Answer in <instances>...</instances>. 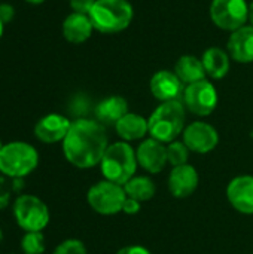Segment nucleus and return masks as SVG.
<instances>
[{"label":"nucleus","mask_w":253,"mask_h":254,"mask_svg":"<svg viewBox=\"0 0 253 254\" xmlns=\"http://www.w3.org/2000/svg\"><path fill=\"white\" fill-rule=\"evenodd\" d=\"M107 147L104 125L89 119L75 121L63 140L66 159L78 168H92L100 164Z\"/></svg>","instance_id":"nucleus-1"},{"label":"nucleus","mask_w":253,"mask_h":254,"mask_svg":"<svg viewBox=\"0 0 253 254\" xmlns=\"http://www.w3.org/2000/svg\"><path fill=\"white\" fill-rule=\"evenodd\" d=\"M186 107L180 100L166 101L158 106L148 119L149 134L161 143L174 141L185 129Z\"/></svg>","instance_id":"nucleus-2"},{"label":"nucleus","mask_w":253,"mask_h":254,"mask_svg":"<svg viewBox=\"0 0 253 254\" xmlns=\"http://www.w3.org/2000/svg\"><path fill=\"white\" fill-rule=\"evenodd\" d=\"M136 150L127 141H118L110 144L100 162L101 173L106 180L124 186L131 180L137 170Z\"/></svg>","instance_id":"nucleus-3"},{"label":"nucleus","mask_w":253,"mask_h":254,"mask_svg":"<svg viewBox=\"0 0 253 254\" xmlns=\"http://www.w3.org/2000/svg\"><path fill=\"white\" fill-rule=\"evenodd\" d=\"M88 16L97 31L115 34L131 24L134 10L127 0H97Z\"/></svg>","instance_id":"nucleus-4"},{"label":"nucleus","mask_w":253,"mask_h":254,"mask_svg":"<svg viewBox=\"0 0 253 254\" xmlns=\"http://www.w3.org/2000/svg\"><path fill=\"white\" fill-rule=\"evenodd\" d=\"M37 161L39 155L30 144L9 143L0 152V171L7 177H24L37 167Z\"/></svg>","instance_id":"nucleus-5"},{"label":"nucleus","mask_w":253,"mask_h":254,"mask_svg":"<svg viewBox=\"0 0 253 254\" xmlns=\"http://www.w3.org/2000/svg\"><path fill=\"white\" fill-rule=\"evenodd\" d=\"M89 207L103 216L118 214L124 208L127 193L124 186L116 185L109 180H103L91 186L86 195Z\"/></svg>","instance_id":"nucleus-6"},{"label":"nucleus","mask_w":253,"mask_h":254,"mask_svg":"<svg viewBox=\"0 0 253 254\" xmlns=\"http://www.w3.org/2000/svg\"><path fill=\"white\" fill-rule=\"evenodd\" d=\"M13 214L16 223L27 232H40L49 222L48 207L33 195L19 196L15 201Z\"/></svg>","instance_id":"nucleus-7"},{"label":"nucleus","mask_w":253,"mask_h":254,"mask_svg":"<svg viewBox=\"0 0 253 254\" xmlns=\"http://www.w3.org/2000/svg\"><path fill=\"white\" fill-rule=\"evenodd\" d=\"M210 16L219 28L236 31L249 19V6L246 0H213Z\"/></svg>","instance_id":"nucleus-8"},{"label":"nucleus","mask_w":253,"mask_h":254,"mask_svg":"<svg viewBox=\"0 0 253 254\" xmlns=\"http://www.w3.org/2000/svg\"><path fill=\"white\" fill-rule=\"evenodd\" d=\"M182 98L185 107L197 116H209L218 106L216 88L206 79L186 85Z\"/></svg>","instance_id":"nucleus-9"},{"label":"nucleus","mask_w":253,"mask_h":254,"mask_svg":"<svg viewBox=\"0 0 253 254\" xmlns=\"http://www.w3.org/2000/svg\"><path fill=\"white\" fill-rule=\"evenodd\" d=\"M186 147L195 153H209L219 143L218 131L206 122L197 121L183 129V140Z\"/></svg>","instance_id":"nucleus-10"},{"label":"nucleus","mask_w":253,"mask_h":254,"mask_svg":"<svg viewBox=\"0 0 253 254\" xmlns=\"http://www.w3.org/2000/svg\"><path fill=\"white\" fill-rule=\"evenodd\" d=\"M139 165L151 174H158L164 170L167 162V146L155 138H146L136 150Z\"/></svg>","instance_id":"nucleus-11"},{"label":"nucleus","mask_w":253,"mask_h":254,"mask_svg":"<svg viewBox=\"0 0 253 254\" xmlns=\"http://www.w3.org/2000/svg\"><path fill=\"white\" fill-rule=\"evenodd\" d=\"M185 88V83L176 76V73L169 70H161L151 79V92L163 103L180 100L183 97Z\"/></svg>","instance_id":"nucleus-12"},{"label":"nucleus","mask_w":253,"mask_h":254,"mask_svg":"<svg viewBox=\"0 0 253 254\" xmlns=\"http://www.w3.org/2000/svg\"><path fill=\"white\" fill-rule=\"evenodd\" d=\"M227 198L239 213L253 214V176L234 177L228 183Z\"/></svg>","instance_id":"nucleus-13"},{"label":"nucleus","mask_w":253,"mask_h":254,"mask_svg":"<svg viewBox=\"0 0 253 254\" xmlns=\"http://www.w3.org/2000/svg\"><path fill=\"white\" fill-rule=\"evenodd\" d=\"M198 182H200L198 173L192 165L185 164V165L173 167L169 176V190L174 198L183 199L191 196L197 190Z\"/></svg>","instance_id":"nucleus-14"},{"label":"nucleus","mask_w":253,"mask_h":254,"mask_svg":"<svg viewBox=\"0 0 253 254\" xmlns=\"http://www.w3.org/2000/svg\"><path fill=\"white\" fill-rule=\"evenodd\" d=\"M70 127L72 122L67 118L52 113L46 115L36 124L34 134L43 143H57L66 138Z\"/></svg>","instance_id":"nucleus-15"},{"label":"nucleus","mask_w":253,"mask_h":254,"mask_svg":"<svg viewBox=\"0 0 253 254\" xmlns=\"http://www.w3.org/2000/svg\"><path fill=\"white\" fill-rule=\"evenodd\" d=\"M230 57L239 63H252L253 61V27H242L230 36L228 40Z\"/></svg>","instance_id":"nucleus-16"},{"label":"nucleus","mask_w":253,"mask_h":254,"mask_svg":"<svg viewBox=\"0 0 253 254\" xmlns=\"http://www.w3.org/2000/svg\"><path fill=\"white\" fill-rule=\"evenodd\" d=\"M128 113V103L125 98L113 95L100 101L95 107L97 122L101 125H116Z\"/></svg>","instance_id":"nucleus-17"},{"label":"nucleus","mask_w":253,"mask_h":254,"mask_svg":"<svg viewBox=\"0 0 253 254\" xmlns=\"http://www.w3.org/2000/svg\"><path fill=\"white\" fill-rule=\"evenodd\" d=\"M94 25L88 15L84 13H70L63 22V34L72 43H82L89 39Z\"/></svg>","instance_id":"nucleus-18"},{"label":"nucleus","mask_w":253,"mask_h":254,"mask_svg":"<svg viewBox=\"0 0 253 254\" xmlns=\"http://www.w3.org/2000/svg\"><path fill=\"white\" fill-rule=\"evenodd\" d=\"M115 129L118 135L125 140V141H136L142 140L148 132H149V125L148 121L137 115V113H127L116 125Z\"/></svg>","instance_id":"nucleus-19"},{"label":"nucleus","mask_w":253,"mask_h":254,"mask_svg":"<svg viewBox=\"0 0 253 254\" xmlns=\"http://www.w3.org/2000/svg\"><path fill=\"white\" fill-rule=\"evenodd\" d=\"M174 73L185 85H191V83L204 80L206 74H207L204 70L203 61L194 55L180 57L174 65Z\"/></svg>","instance_id":"nucleus-20"},{"label":"nucleus","mask_w":253,"mask_h":254,"mask_svg":"<svg viewBox=\"0 0 253 254\" xmlns=\"http://www.w3.org/2000/svg\"><path fill=\"white\" fill-rule=\"evenodd\" d=\"M201 61L206 73L213 79H222L230 71V57L221 48H209Z\"/></svg>","instance_id":"nucleus-21"},{"label":"nucleus","mask_w":253,"mask_h":254,"mask_svg":"<svg viewBox=\"0 0 253 254\" xmlns=\"http://www.w3.org/2000/svg\"><path fill=\"white\" fill-rule=\"evenodd\" d=\"M124 189L128 198H133L139 202L152 199L157 190L154 180L146 176H134L124 185Z\"/></svg>","instance_id":"nucleus-22"},{"label":"nucleus","mask_w":253,"mask_h":254,"mask_svg":"<svg viewBox=\"0 0 253 254\" xmlns=\"http://www.w3.org/2000/svg\"><path fill=\"white\" fill-rule=\"evenodd\" d=\"M189 149L186 147V144L183 141H171L167 146V162L173 167H179V165H185L188 164V158H189Z\"/></svg>","instance_id":"nucleus-23"},{"label":"nucleus","mask_w":253,"mask_h":254,"mask_svg":"<svg viewBox=\"0 0 253 254\" xmlns=\"http://www.w3.org/2000/svg\"><path fill=\"white\" fill-rule=\"evenodd\" d=\"M22 250L25 254H42L45 252V238L40 232H27L22 238Z\"/></svg>","instance_id":"nucleus-24"},{"label":"nucleus","mask_w":253,"mask_h":254,"mask_svg":"<svg viewBox=\"0 0 253 254\" xmlns=\"http://www.w3.org/2000/svg\"><path fill=\"white\" fill-rule=\"evenodd\" d=\"M54 254H86V249L79 240H66L55 249Z\"/></svg>","instance_id":"nucleus-25"},{"label":"nucleus","mask_w":253,"mask_h":254,"mask_svg":"<svg viewBox=\"0 0 253 254\" xmlns=\"http://www.w3.org/2000/svg\"><path fill=\"white\" fill-rule=\"evenodd\" d=\"M97 0H70V6L76 13H84L89 15L92 6L95 4Z\"/></svg>","instance_id":"nucleus-26"},{"label":"nucleus","mask_w":253,"mask_h":254,"mask_svg":"<svg viewBox=\"0 0 253 254\" xmlns=\"http://www.w3.org/2000/svg\"><path fill=\"white\" fill-rule=\"evenodd\" d=\"M10 198V185L6 179L0 177V210L4 208Z\"/></svg>","instance_id":"nucleus-27"},{"label":"nucleus","mask_w":253,"mask_h":254,"mask_svg":"<svg viewBox=\"0 0 253 254\" xmlns=\"http://www.w3.org/2000/svg\"><path fill=\"white\" fill-rule=\"evenodd\" d=\"M140 204H142V202H139V201H136V199L127 196V199H125V202H124L122 211L127 213V214H137V213L140 211Z\"/></svg>","instance_id":"nucleus-28"},{"label":"nucleus","mask_w":253,"mask_h":254,"mask_svg":"<svg viewBox=\"0 0 253 254\" xmlns=\"http://www.w3.org/2000/svg\"><path fill=\"white\" fill-rule=\"evenodd\" d=\"M13 13H15V10L10 4H7V3L0 4V21L3 24L10 22V19L13 18Z\"/></svg>","instance_id":"nucleus-29"},{"label":"nucleus","mask_w":253,"mask_h":254,"mask_svg":"<svg viewBox=\"0 0 253 254\" xmlns=\"http://www.w3.org/2000/svg\"><path fill=\"white\" fill-rule=\"evenodd\" d=\"M116 254H151V252L142 246H128L116 252Z\"/></svg>","instance_id":"nucleus-30"},{"label":"nucleus","mask_w":253,"mask_h":254,"mask_svg":"<svg viewBox=\"0 0 253 254\" xmlns=\"http://www.w3.org/2000/svg\"><path fill=\"white\" fill-rule=\"evenodd\" d=\"M249 21L252 22V27H253V1L251 3V6H249Z\"/></svg>","instance_id":"nucleus-31"},{"label":"nucleus","mask_w":253,"mask_h":254,"mask_svg":"<svg viewBox=\"0 0 253 254\" xmlns=\"http://www.w3.org/2000/svg\"><path fill=\"white\" fill-rule=\"evenodd\" d=\"M25 1H28V3H33V4H39V3H43L45 0H25Z\"/></svg>","instance_id":"nucleus-32"},{"label":"nucleus","mask_w":253,"mask_h":254,"mask_svg":"<svg viewBox=\"0 0 253 254\" xmlns=\"http://www.w3.org/2000/svg\"><path fill=\"white\" fill-rule=\"evenodd\" d=\"M1 33H3V22L0 21V36H1Z\"/></svg>","instance_id":"nucleus-33"},{"label":"nucleus","mask_w":253,"mask_h":254,"mask_svg":"<svg viewBox=\"0 0 253 254\" xmlns=\"http://www.w3.org/2000/svg\"><path fill=\"white\" fill-rule=\"evenodd\" d=\"M1 149H3V144H1V141H0V152H1Z\"/></svg>","instance_id":"nucleus-34"}]
</instances>
